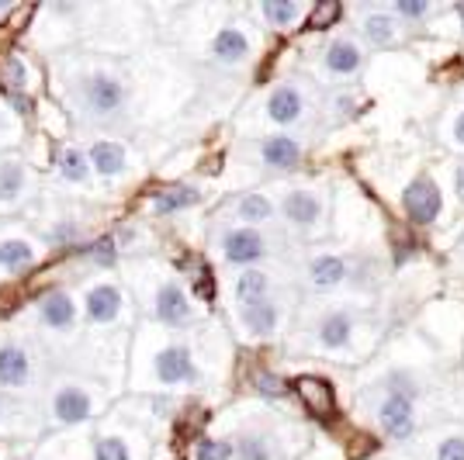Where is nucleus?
<instances>
[{
    "label": "nucleus",
    "mask_w": 464,
    "mask_h": 460,
    "mask_svg": "<svg viewBox=\"0 0 464 460\" xmlns=\"http://www.w3.org/2000/svg\"><path fill=\"white\" fill-rule=\"evenodd\" d=\"M253 53V42L250 35L239 28V24H226V28H218L212 39V56L222 62V66H239V62H246Z\"/></svg>",
    "instance_id": "nucleus-15"
},
{
    "label": "nucleus",
    "mask_w": 464,
    "mask_h": 460,
    "mask_svg": "<svg viewBox=\"0 0 464 460\" xmlns=\"http://www.w3.org/2000/svg\"><path fill=\"white\" fill-rule=\"evenodd\" d=\"M323 62H326V70L333 77L343 80V77H353V73L364 66V53H361V45L353 39H336V42H329Z\"/></svg>",
    "instance_id": "nucleus-20"
},
{
    "label": "nucleus",
    "mask_w": 464,
    "mask_h": 460,
    "mask_svg": "<svg viewBox=\"0 0 464 460\" xmlns=\"http://www.w3.org/2000/svg\"><path fill=\"white\" fill-rule=\"evenodd\" d=\"M94 460H132V443L121 433H101L94 440Z\"/></svg>",
    "instance_id": "nucleus-30"
},
{
    "label": "nucleus",
    "mask_w": 464,
    "mask_h": 460,
    "mask_svg": "<svg viewBox=\"0 0 464 460\" xmlns=\"http://www.w3.org/2000/svg\"><path fill=\"white\" fill-rule=\"evenodd\" d=\"M433 460H464V436H461V433L444 436V440L437 443V454H433Z\"/></svg>",
    "instance_id": "nucleus-34"
},
{
    "label": "nucleus",
    "mask_w": 464,
    "mask_h": 460,
    "mask_svg": "<svg viewBox=\"0 0 464 460\" xmlns=\"http://www.w3.org/2000/svg\"><path fill=\"white\" fill-rule=\"evenodd\" d=\"M218 253L222 260L232 264V267H246L250 270L253 264H260L267 256V239L260 229H250V225H232V229L222 232L218 239Z\"/></svg>",
    "instance_id": "nucleus-5"
},
{
    "label": "nucleus",
    "mask_w": 464,
    "mask_h": 460,
    "mask_svg": "<svg viewBox=\"0 0 464 460\" xmlns=\"http://www.w3.org/2000/svg\"><path fill=\"white\" fill-rule=\"evenodd\" d=\"M454 142H458V146H464V111L458 115V121H454Z\"/></svg>",
    "instance_id": "nucleus-39"
},
{
    "label": "nucleus",
    "mask_w": 464,
    "mask_h": 460,
    "mask_svg": "<svg viewBox=\"0 0 464 460\" xmlns=\"http://www.w3.org/2000/svg\"><path fill=\"white\" fill-rule=\"evenodd\" d=\"M416 384L406 374L392 378V388L385 398L378 402V426L385 429L392 440H409L416 433Z\"/></svg>",
    "instance_id": "nucleus-1"
},
{
    "label": "nucleus",
    "mask_w": 464,
    "mask_h": 460,
    "mask_svg": "<svg viewBox=\"0 0 464 460\" xmlns=\"http://www.w3.org/2000/svg\"><path fill=\"white\" fill-rule=\"evenodd\" d=\"M97 395L83 381H59L49 391V419L56 426H80L94 416Z\"/></svg>",
    "instance_id": "nucleus-3"
},
{
    "label": "nucleus",
    "mask_w": 464,
    "mask_h": 460,
    "mask_svg": "<svg viewBox=\"0 0 464 460\" xmlns=\"http://www.w3.org/2000/svg\"><path fill=\"white\" fill-rule=\"evenodd\" d=\"M87 163H91V173H97L101 180H118L129 170V153L115 139H97L87 149Z\"/></svg>",
    "instance_id": "nucleus-13"
},
{
    "label": "nucleus",
    "mask_w": 464,
    "mask_h": 460,
    "mask_svg": "<svg viewBox=\"0 0 464 460\" xmlns=\"http://www.w3.org/2000/svg\"><path fill=\"white\" fill-rule=\"evenodd\" d=\"M28 184H32V177H28V163L24 159H18V156L0 159V208L21 205L24 194H28Z\"/></svg>",
    "instance_id": "nucleus-16"
},
{
    "label": "nucleus",
    "mask_w": 464,
    "mask_h": 460,
    "mask_svg": "<svg viewBox=\"0 0 464 460\" xmlns=\"http://www.w3.org/2000/svg\"><path fill=\"white\" fill-rule=\"evenodd\" d=\"M236 215H239V222H246L250 229H256V225H264V222L274 218V205L267 194H243L236 201Z\"/></svg>",
    "instance_id": "nucleus-27"
},
{
    "label": "nucleus",
    "mask_w": 464,
    "mask_h": 460,
    "mask_svg": "<svg viewBox=\"0 0 464 460\" xmlns=\"http://www.w3.org/2000/svg\"><path fill=\"white\" fill-rule=\"evenodd\" d=\"M239 322L246 329V336L253 340H271L274 332L281 329V305L277 298H264V302H253V305L239 308Z\"/></svg>",
    "instance_id": "nucleus-14"
},
{
    "label": "nucleus",
    "mask_w": 464,
    "mask_h": 460,
    "mask_svg": "<svg viewBox=\"0 0 464 460\" xmlns=\"http://www.w3.org/2000/svg\"><path fill=\"white\" fill-rule=\"evenodd\" d=\"M201 201L198 187H188V184H177V187H163L160 194H153V211L156 215H177V211L191 208Z\"/></svg>",
    "instance_id": "nucleus-26"
},
{
    "label": "nucleus",
    "mask_w": 464,
    "mask_h": 460,
    "mask_svg": "<svg viewBox=\"0 0 464 460\" xmlns=\"http://www.w3.org/2000/svg\"><path fill=\"white\" fill-rule=\"evenodd\" d=\"M305 4H298V0H264L260 4V14L264 21L271 24V28H295L298 21L305 18Z\"/></svg>",
    "instance_id": "nucleus-25"
},
{
    "label": "nucleus",
    "mask_w": 464,
    "mask_h": 460,
    "mask_svg": "<svg viewBox=\"0 0 464 460\" xmlns=\"http://www.w3.org/2000/svg\"><path fill=\"white\" fill-rule=\"evenodd\" d=\"M361 35L371 45H388V42L399 39V21L392 18L388 11H364L361 18Z\"/></svg>",
    "instance_id": "nucleus-24"
},
{
    "label": "nucleus",
    "mask_w": 464,
    "mask_h": 460,
    "mask_svg": "<svg viewBox=\"0 0 464 460\" xmlns=\"http://www.w3.org/2000/svg\"><path fill=\"white\" fill-rule=\"evenodd\" d=\"M194 460H236V450H232L229 440L208 436V440H201L194 446Z\"/></svg>",
    "instance_id": "nucleus-31"
},
{
    "label": "nucleus",
    "mask_w": 464,
    "mask_h": 460,
    "mask_svg": "<svg viewBox=\"0 0 464 460\" xmlns=\"http://www.w3.org/2000/svg\"><path fill=\"white\" fill-rule=\"evenodd\" d=\"M129 104V87L125 80L108 73V70H94L80 80V108L97 121L118 118Z\"/></svg>",
    "instance_id": "nucleus-2"
},
{
    "label": "nucleus",
    "mask_w": 464,
    "mask_h": 460,
    "mask_svg": "<svg viewBox=\"0 0 464 460\" xmlns=\"http://www.w3.org/2000/svg\"><path fill=\"white\" fill-rule=\"evenodd\" d=\"M35 374H39L35 353L21 340L0 343V391H28L35 384Z\"/></svg>",
    "instance_id": "nucleus-4"
},
{
    "label": "nucleus",
    "mask_w": 464,
    "mask_h": 460,
    "mask_svg": "<svg viewBox=\"0 0 464 460\" xmlns=\"http://www.w3.org/2000/svg\"><path fill=\"white\" fill-rule=\"evenodd\" d=\"M83 315L91 326H115L125 315V291L111 281H97L83 291Z\"/></svg>",
    "instance_id": "nucleus-7"
},
{
    "label": "nucleus",
    "mask_w": 464,
    "mask_h": 460,
    "mask_svg": "<svg viewBox=\"0 0 464 460\" xmlns=\"http://www.w3.org/2000/svg\"><path fill=\"white\" fill-rule=\"evenodd\" d=\"M7 416V391H0V422Z\"/></svg>",
    "instance_id": "nucleus-40"
},
{
    "label": "nucleus",
    "mask_w": 464,
    "mask_h": 460,
    "mask_svg": "<svg viewBox=\"0 0 464 460\" xmlns=\"http://www.w3.org/2000/svg\"><path fill=\"white\" fill-rule=\"evenodd\" d=\"M340 18V4H319V7H312V28H329L333 21Z\"/></svg>",
    "instance_id": "nucleus-36"
},
{
    "label": "nucleus",
    "mask_w": 464,
    "mask_h": 460,
    "mask_svg": "<svg viewBox=\"0 0 464 460\" xmlns=\"http://www.w3.org/2000/svg\"><path fill=\"white\" fill-rule=\"evenodd\" d=\"M14 139H18V121L0 104V142H14Z\"/></svg>",
    "instance_id": "nucleus-37"
},
{
    "label": "nucleus",
    "mask_w": 464,
    "mask_h": 460,
    "mask_svg": "<svg viewBox=\"0 0 464 460\" xmlns=\"http://www.w3.org/2000/svg\"><path fill=\"white\" fill-rule=\"evenodd\" d=\"M256 391H264V395H281V381H277V378H274V374H260V378H256Z\"/></svg>",
    "instance_id": "nucleus-38"
},
{
    "label": "nucleus",
    "mask_w": 464,
    "mask_h": 460,
    "mask_svg": "<svg viewBox=\"0 0 464 460\" xmlns=\"http://www.w3.org/2000/svg\"><path fill=\"white\" fill-rule=\"evenodd\" d=\"M35 311H39V322L49 329V332H70V329H77V322H80L77 298L66 288L45 291L39 302H35Z\"/></svg>",
    "instance_id": "nucleus-8"
},
{
    "label": "nucleus",
    "mask_w": 464,
    "mask_h": 460,
    "mask_svg": "<svg viewBox=\"0 0 464 460\" xmlns=\"http://www.w3.org/2000/svg\"><path fill=\"white\" fill-rule=\"evenodd\" d=\"M232 450H236V460H277L271 436H264V433H243L232 443Z\"/></svg>",
    "instance_id": "nucleus-28"
},
{
    "label": "nucleus",
    "mask_w": 464,
    "mask_h": 460,
    "mask_svg": "<svg viewBox=\"0 0 464 460\" xmlns=\"http://www.w3.org/2000/svg\"><path fill=\"white\" fill-rule=\"evenodd\" d=\"M458 187H461V194H464V167H461V173H458Z\"/></svg>",
    "instance_id": "nucleus-42"
},
{
    "label": "nucleus",
    "mask_w": 464,
    "mask_h": 460,
    "mask_svg": "<svg viewBox=\"0 0 464 460\" xmlns=\"http://www.w3.org/2000/svg\"><path fill=\"white\" fill-rule=\"evenodd\" d=\"M264 111H267V118H271L274 125L288 129V125L302 121V115H305V97H302V91L295 83H277L271 94H267Z\"/></svg>",
    "instance_id": "nucleus-11"
},
{
    "label": "nucleus",
    "mask_w": 464,
    "mask_h": 460,
    "mask_svg": "<svg viewBox=\"0 0 464 460\" xmlns=\"http://www.w3.org/2000/svg\"><path fill=\"white\" fill-rule=\"evenodd\" d=\"M433 11V4L430 0H395L392 4V18H426Z\"/></svg>",
    "instance_id": "nucleus-32"
},
{
    "label": "nucleus",
    "mask_w": 464,
    "mask_h": 460,
    "mask_svg": "<svg viewBox=\"0 0 464 460\" xmlns=\"http://www.w3.org/2000/svg\"><path fill=\"white\" fill-rule=\"evenodd\" d=\"M315 340H319L323 350H343L353 340V315H350L347 308L326 311L319 319V326H315Z\"/></svg>",
    "instance_id": "nucleus-17"
},
{
    "label": "nucleus",
    "mask_w": 464,
    "mask_h": 460,
    "mask_svg": "<svg viewBox=\"0 0 464 460\" xmlns=\"http://www.w3.org/2000/svg\"><path fill=\"white\" fill-rule=\"evenodd\" d=\"M454 11H458V18H461V28H464V4H458Z\"/></svg>",
    "instance_id": "nucleus-41"
},
{
    "label": "nucleus",
    "mask_w": 464,
    "mask_h": 460,
    "mask_svg": "<svg viewBox=\"0 0 464 460\" xmlns=\"http://www.w3.org/2000/svg\"><path fill=\"white\" fill-rule=\"evenodd\" d=\"M281 215H285V222L295 225V229H312L323 218V197L315 191H305V187L288 191L281 197Z\"/></svg>",
    "instance_id": "nucleus-12"
},
{
    "label": "nucleus",
    "mask_w": 464,
    "mask_h": 460,
    "mask_svg": "<svg viewBox=\"0 0 464 460\" xmlns=\"http://www.w3.org/2000/svg\"><path fill=\"white\" fill-rule=\"evenodd\" d=\"M87 260H94V264H101V267H111L115 264V243L111 239H97L94 246H87Z\"/></svg>",
    "instance_id": "nucleus-35"
},
{
    "label": "nucleus",
    "mask_w": 464,
    "mask_h": 460,
    "mask_svg": "<svg viewBox=\"0 0 464 460\" xmlns=\"http://www.w3.org/2000/svg\"><path fill=\"white\" fill-rule=\"evenodd\" d=\"M305 277H309L312 288H340V284L350 277V264L343 260V256L323 253V256H312L309 260Z\"/></svg>",
    "instance_id": "nucleus-19"
},
{
    "label": "nucleus",
    "mask_w": 464,
    "mask_h": 460,
    "mask_svg": "<svg viewBox=\"0 0 464 460\" xmlns=\"http://www.w3.org/2000/svg\"><path fill=\"white\" fill-rule=\"evenodd\" d=\"M153 378L163 388H180V384L198 381V364L194 353L184 343H167L153 357Z\"/></svg>",
    "instance_id": "nucleus-6"
},
{
    "label": "nucleus",
    "mask_w": 464,
    "mask_h": 460,
    "mask_svg": "<svg viewBox=\"0 0 464 460\" xmlns=\"http://www.w3.org/2000/svg\"><path fill=\"white\" fill-rule=\"evenodd\" d=\"M59 180L63 184H73V187H80V184H87L94 173H91V163H87V153L80 149V146H66L63 153H59Z\"/></svg>",
    "instance_id": "nucleus-23"
},
{
    "label": "nucleus",
    "mask_w": 464,
    "mask_h": 460,
    "mask_svg": "<svg viewBox=\"0 0 464 460\" xmlns=\"http://www.w3.org/2000/svg\"><path fill=\"white\" fill-rule=\"evenodd\" d=\"M260 159H264V167H271V170H291V167L302 163V142L285 132L267 135L264 146H260Z\"/></svg>",
    "instance_id": "nucleus-18"
},
{
    "label": "nucleus",
    "mask_w": 464,
    "mask_h": 460,
    "mask_svg": "<svg viewBox=\"0 0 464 460\" xmlns=\"http://www.w3.org/2000/svg\"><path fill=\"white\" fill-rule=\"evenodd\" d=\"M153 311L163 326L177 329V326H188V322H191L194 305H191V298H188V291L180 288L177 281H163L153 294Z\"/></svg>",
    "instance_id": "nucleus-10"
},
{
    "label": "nucleus",
    "mask_w": 464,
    "mask_h": 460,
    "mask_svg": "<svg viewBox=\"0 0 464 460\" xmlns=\"http://www.w3.org/2000/svg\"><path fill=\"white\" fill-rule=\"evenodd\" d=\"M298 395L305 398V405H309L315 416H326V412H333V391H329L326 381L302 378V381H298Z\"/></svg>",
    "instance_id": "nucleus-29"
},
{
    "label": "nucleus",
    "mask_w": 464,
    "mask_h": 460,
    "mask_svg": "<svg viewBox=\"0 0 464 460\" xmlns=\"http://www.w3.org/2000/svg\"><path fill=\"white\" fill-rule=\"evenodd\" d=\"M0 77L7 80L11 91H24V87H28V70H24V62H21L18 56L7 59V62L0 66Z\"/></svg>",
    "instance_id": "nucleus-33"
},
{
    "label": "nucleus",
    "mask_w": 464,
    "mask_h": 460,
    "mask_svg": "<svg viewBox=\"0 0 464 460\" xmlns=\"http://www.w3.org/2000/svg\"><path fill=\"white\" fill-rule=\"evenodd\" d=\"M39 260V250L32 239H21V235H4L0 239V270L4 273H21Z\"/></svg>",
    "instance_id": "nucleus-21"
},
{
    "label": "nucleus",
    "mask_w": 464,
    "mask_h": 460,
    "mask_svg": "<svg viewBox=\"0 0 464 460\" xmlns=\"http://www.w3.org/2000/svg\"><path fill=\"white\" fill-rule=\"evenodd\" d=\"M402 208L416 225H430V222H437V215L444 208V194L430 177H416L402 194Z\"/></svg>",
    "instance_id": "nucleus-9"
},
{
    "label": "nucleus",
    "mask_w": 464,
    "mask_h": 460,
    "mask_svg": "<svg viewBox=\"0 0 464 460\" xmlns=\"http://www.w3.org/2000/svg\"><path fill=\"white\" fill-rule=\"evenodd\" d=\"M232 294H236L239 308L271 298V273H264V270H256V267L243 270V273L236 277V284H232Z\"/></svg>",
    "instance_id": "nucleus-22"
}]
</instances>
